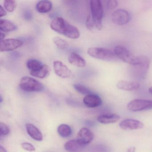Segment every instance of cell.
Listing matches in <instances>:
<instances>
[{"label":"cell","mask_w":152,"mask_h":152,"mask_svg":"<svg viewBox=\"0 0 152 152\" xmlns=\"http://www.w3.org/2000/svg\"><path fill=\"white\" fill-rule=\"evenodd\" d=\"M50 26L53 31L67 38L76 39L80 37V32L78 28L63 18L58 17L54 18Z\"/></svg>","instance_id":"obj_1"},{"label":"cell","mask_w":152,"mask_h":152,"mask_svg":"<svg viewBox=\"0 0 152 152\" xmlns=\"http://www.w3.org/2000/svg\"><path fill=\"white\" fill-rule=\"evenodd\" d=\"M91 16L95 23V27L99 31L103 28L102 18L103 16V6L99 0H91L90 1Z\"/></svg>","instance_id":"obj_2"},{"label":"cell","mask_w":152,"mask_h":152,"mask_svg":"<svg viewBox=\"0 0 152 152\" xmlns=\"http://www.w3.org/2000/svg\"><path fill=\"white\" fill-rule=\"evenodd\" d=\"M87 52L90 56L104 61L113 62L118 59L114 51L108 49L91 48L88 49Z\"/></svg>","instance_id":"obj_3"},{"label":"cell","mask_w":152,"mask_h":152,"mask_svg":"<svg viewBox=\"0 0 152 152\" xmlns=\"http://www.w3.org/2000/svg\"><path fill=\"white\" fill-rule=\"evenodd\" d=\"M19 85L23 90L27 92H40L44 89V86L42 83L29 76L22 77Z\"/></svg>","instance_id":"obj_4"},{"label":"cell","mask_w":152,"mask_h":152,"mask_svg":"<svg viewBox=\"0 0 152 152\" xmlns=\"http://www.w3.org/2000/svg\"><path fill=\"white\" fill-rule=\"evenodd\" d=\"M114 51L117 58L131 66L135 65L139 62V56H135L132 55L123 46H116L115 48Z\"/></svg>","instance_id":"obj_5"},{"label":"cell","mask_w":152,"mask_h":152,"mask_svg":"<svg viewBox=\"0 0 152 152\" xmlns=\"http://www.w3.org/2000/svg\"><path fill=\"white\" fill-rule=\"evenodd\" d=\"M150 64V59L146 56H142L141 61L132 66V73L134 77L138 79H144L147 73Z\"/></svg>","instance_id":"obj_6"},{"label":"cell","mask_w":152,"mask_h":152,"mask_svg":"<svg viewBox=\"0 0 152 152\" xmlns=\"http://www.w3.org/2000/svg\"><path fill=\"white\" fill-rule=\"evenodd\" d=\"M127 107L129 110L132 112H139L152 109V100L134 99L128 104Z\"/></svg>","instance_id":"obj_7"},{"label":"cell","mask_w":152,"mask_h":152,"mask_svg":"<svg viewBox=\"0 0 152 152\" xmlns=\"http://www.w3.org/2000/svg\"><path fill=\"white\" fill-rule=\"evenodd\" d=\"M111 19L114 24L121 26L129 23L130 19V15L127 10L118 9L112 13Z\"/></svg>","instance_id":"obj_8"},{"label":"cell","mask_w":152,"mask_h":152,"mask_svg":"<svg viewBox=\"0 0 152 152\" xmlns=\"http://www.w3.org/2000/svg\"><path fill=\"white\" fill-rule=\"evenodd\" d=\"M23 44V42L18 39H5L0 41V51L1 52L13 51L20 48Z\"/></svg>","instance_id":"obj_9"},{"label":"cell","mask_w":152,"mask_h":152,"mask_svg":"<svg viewBox=\"0 0 152 152\" xmlns=\"http://www.w3.org/2000/svg\"><path fill=\"white\" fill-rule=\"evenodd\" d=\"M53 64L54 71L58 76L63 78H69L72 76V71L62 62L56 61Z\"/></svg>","instance_id":"obj_10"},{"label":"cell","mask_w":152,"mask_h":152,"mask_svg":"<svg viewBox=\"0 0 152 152\" xmlns=\"http://www.w3.org/2000/svg\"><path fill=\"white\" fill-rule=\"evenodd\" d=\"M94 135L93 132L87 128H83L80 129L77 135V139L83 145L90 143L94 139Z\"/></svg>","instance_id":"obj_11"},{"label":"cell","mask_w":152,"mask_h":152,"mask_svg":"<svg viewBox=\"0 0 152 152\" xmlns=\"http://www.w3.org/2000/svg\"><path fill=\"white\" fill-rule=\"evenodd\" d=\"M119 126L123 130H137L142 129L144 127L143 123L135 119H128L122 121Z\"/></svg>","instance_id":"obj_12"},{"label":"cell","mask_w":152,"mask_h":152,"mask_svg":"<svg viewBox=\"0 0 152 152\" xmlns=\"http://www.w3.org/2000/svg\"><path fill=\"white\" fill-rule=\"evenodd\" d=\"M83 102L88 107L94 108L99 106L102 104V100L98 95L91 93L84 97Z\"/></svg>","instance_id":"obj_13"},{"label":"cell","mask_w":152,"mask_h":152,"mask_svg":"<svg viewBox=\"0 0 152 152\" xmlns=\"http://www.w3.org/2000/svg\"><path fill=\"white\" fill-rule=\"evenodd\" d=\"M116 87L118 88L126 91H132L138 89L140 87V84L137 82L129 81H119Z\"/></svg>","instance_id":"obj_14"},{"label":"cell","mask_w":152,"mask_h":152,"mask_svg":"<svg viewBox=\"0 0 152 152\" xmlns=\"http://www.w3.org/2000/svg\"><path fill=\"white\" fill-rule=\"evenodd\" d=\"M85 146L80 143L77 140H72L66 142L64 147L67 152H80L84 149Z\"/></svg>","instance_id":"obj_15"},{"label":"cell","mask_w":152,"mask_h":152,"mask_svg":"<svg viewBox=\"0 0 152 152\" xmlns=\"http://www.w3.org/2000/svg\"><path fill=\"white\" fill-rule=\"evenodd\" d=\"M26 131L29 136L35 140L38 141H42L43 139L42 133L40 131L32 124H26Z\"/></svg>","instance_id":"obj_16"},{"label":"cell","mask_w":152,"mask_h":152,"mask_svg":"<svg viewBox=\"0 0 152 152\" xmlns=\"http://www.w3.org/2000/svg\"><path fill=\"white\" fill-rule=\"evenodd\" d=\"M69 63L77 67H83L86 66L85 60L79 54L75 52H72L69 55L68 57Z\"/></svg>","instance_id":"obj_17"},{"label":"cell","mask_w":152,"mask_h":152,"mask_svg":"<svg viewBox=\"0 0 152 152\" xmlns=\"http://www.w3.org/2000/svg\"><path fill=\"white\" fill-rule=\"evenodd\" d=\"M120 119V115L115 114L102 115L97 117V121L103 124H109L116 122Z\"/></svg>","instance_id":"obj_18"},{"label":"cell","mask_w":152,"mask_h":152,"mask_svg":"<svg viewBox=\"0 0 152 152\" xmlns=\"http://www.w3.org/2000/svg\"><path fill=\"white\" fill-rule=\"evenodd\" d=\"M52 8L51 1L42 0L39 1L36 5V9L40 13H46L49 12Z\"/></svg>","instance_id":"obj_19"},{"label":"cell","mask_w":152,"mask_h":152,"mask_svg":"<svg viewBox=\"0 0 152 152\" xmlns=\"http://www.w3.org/2000/svg\"><path fill=\"white\" fill-rule=\"evenodd\" d=\"M17 29V26L11 21L6 19H1L0 20L1 31L10 32Z\"/></svg>","instance_id":"obj_20"},{"label":"cell","mask_w":152,"mask_h":152,"mask_svg":"<svg viewBox=\"0 0 152 152\" xmlns=\"http://www.w3.org/2000/svg\"><path fill=\"white\" fill-rule=\"evenodd\" d=\"M50 71V68L48 66L44 64L43 66L38 71L30 72V74L34 77L40 78V79H43L49 74Z\"/></svg>","instance_id":"obj_21"},{"label":"cell","mask_w":152,"mask_h":152,"mask_svg":"<svg viewBox=\"0 0 152 152\" xmlns=\"http://www.w3.org/2000/svg\"><path fill=\"white\" fill-rule=\"evenodd\" d=\"M44 64L36 59H30L27 61L26 66L30 72H35L40 69Z\"/></svg>","instance_id":"obj_22"},{"label":"cell","mask_w":152,"mask_h":152,"mask_svg":"<svg viewBox=\"0 0 152 152\" xmlns=\"http://www.w3.org/2000/svg\"><path fill=\"white\" fill-rule=\"evenodd\" d=\"M57 131L59 136L64 138L67 137L72 134V129L67 124H62L59 125Z\"/></svg>","instance_id":"obj_23"},{"label":"cell","mask_w":152,"mask_h":152,"mask_svg":"<svg viewBox=\"0 0 152 152\" xmlns=\"http://www.w3.org/2000/svg\"><path fill=\"white\" fill-rule=\"evenodd\" d=\"M53 41L56 46L60 49L65 50L68 47V42L60 37H55L53 38Z\"/></svg>","instance_id":"obj_24"},{"label":"cell","mask_w":152,"mask_h":152,"mask_svg":"<svg viewBox=\"0 0 152 152\" xmlns=\"http://www.w3.org/2000/svg\"><path fill=\"white\" fill-rule=\"evenodd\" d=\"M73 86L75 89L76 91L83 95H85L86 96V95L92 93L89 89L87 87L84 85L79 84V83H76V84H75Z\"/></svg>","instance_id":"obj_25"},{"label":"cell","mask_w":152,"mask_h":152,"mask_svg":"<svg viewBox=\"0 0 152 152\" xmlns=\"http://www.w3.org/2000/svg\"><path fill=\"white\" fill-rule=\"evenodd\" d=\"M16 6V2L15 1L6 0L4 2V8L8 12H13L15 9Z\"/></svg>","instance_id":"obj_26"},{"label":"cell","mask_w":152,"mask_h":152,"mask_svg":"<svg viewBox=\"0 0 152 152\" xmlns=\"http://www.w3.org/2000/svg\"><path fill=\"white\" fill-rule=\"evenodd\" d=\"M10 132L9 127L4 123H0V134L1 136H5L8 135Z\"/></svg>","instance_id":"obj_27"},{"label":"cell","mask_w":152,"mask_h":152,"mask_svg":"<svg viewBox=\"0 0 152 152\" xmlns=\"http://www.w3.org/2000/svg\"><path fill=\"white\" fill-rule=\"evenodd\" d=\"M86 26L90 31H93L94 28H96L95 23L91 17V15H89L87 18V20H86Z\"/></svg>","instance_id":"obj_28"},{"label":"cell","mask_w":152,"mask_h":152,"mask_svg":"<svg viewBox=\"0 0 152 152\" xmlns=\"http://www.w3.org/2000/svg\"><path fill=\"white\" fill-rule=\"evenodd\" d=\"M22 148L29 152H33L35 150V148L33 145L28 142H23L21 144Z\"/></svg>","instance_id":"obj_29"},{"label":"cell","mask_w":152,"mask_h":152,"mask_svg":"<svg viewBox=\"0 0 152 152\" xmlns=\"http://www.w3.org/2000/svg\"><path fill=\"white\" fill-rule=\"evenodd\" d=\"M118 2L115 0H110L107 1V7L110 10H113L118 6Z\"/></svg>","instance_id":"obj_30"},{"label":"cell","mask_w":152,"mask_h":152,"mask_svg":"<svg viewBox=\"0 0 152 152\" xmlns=\"http://www.w3.org/2000/svg\"><path fill=\"white\" fill-rule=\"evenodd\" d=\"M7 12L1 5H0V16L1 18L7 15Z\"/></svg>","instance_id":"obj_31"},{"label":"cell","mask_w":152,"mask_h":152,"mask_svg":"<svg viewBox=\"0 0 152 152\" xmlns=\"http://www.w3.org/2000/svg\"><path fill=\"white\" fill-rule=\"evenodd\" d=\"M136 151V148L134 147H131L127 149L126 152H135Z\"/></svg>","instance_id":"obj_32"},{"label":"cell","mask_w":152,"mask_h":152,"mask_svg":"<svg viewBox=\"0 0 152 152\" xmlns=\"http://www.w3.org/2000/svg\"><path fill=\"white\" fill-rule=\"evenodd\" d=\"M5 33L1 31V34H0V38H1V41L5 39Z\"/></svg>","instance_id":"obj_33"},{"label":"cell","mask_w":152,"mask_h":152,"mask_svg":"<svg viewBox=\"0 0 152 152\" xmlns=\"http://www.w3.org/2000/svg\"><path fill=\"white\" fill-rule=\"evenodd\" d=\"M0 152H7L5 148L2 146H0Z\"/></svg>","instance_id":"obj_34"},{"label":"cell","mask_w":152,"mask_h":152,"mask_svg":"<svg viewBox=\"0 0 152 152\" xmlns=\"http://www.w3.org/2000/svg\"><path fill=\"white\" fill-rule=\"evenodd\" d=\"M148 91H149V92L150 94H152V87L149 88V89H148Z\"/></svg>","instance_id":"obj_35"},{"label":"cell","mask_w":152,"mask_h":152,"mask_svg":"<svg viewBox=\"0 0 152 152\" xmlns=\"http://www.w3.org/2000/svg\"><path fill=\"white\" fill-rule=\"evenodd\" d=\"M2 101H3V99H2V96L1 95V96H0V103H2Z\"/></svg>","instance_id":"obj_36"}]
</instances>
